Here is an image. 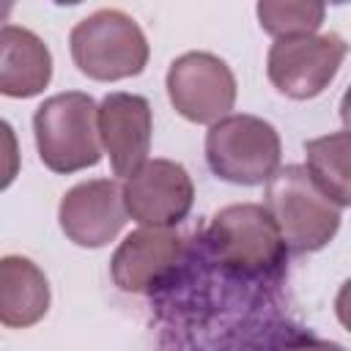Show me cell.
<instances>
[{
	"label": "cell",
	"mask_w": 351,
	"mask_h": 351,
	"mask_svg": "<svg viewBox=\"0 0 351 351\" xmlns=\"http://www.w3.org/2000/svg\"><path fill=\"white\" fill-rule=\"evenodd\" d=\"M266 189V211L291 252L324 250L340 228V206H335L307 176L304 167H280Z\"/></svg>",
	"instance_id": "obj_1"
},
{
	"label": "cell",
	"mask_w": 351,
	"mask_h": 351,
	"mask_svg": "<svg viewBox=\"0 0 351 351\" xmlns=\"http://www.w3.org/2000/svg\"><path fill=\"white\" fill-rule=\"evenodd\" d=\"M74 66L99 82L137 77L148 63L143 27L118 8H99L80 19L69 36Z\"/></svg>",
	"instance_id": "obj_2"
},
{
	"label": "cell",
	"mask_w": 351,
	"mask_h": 351,
	"mask_svg": "<svg viewBox=\"0 0 351 351\" xmlns=\"http://www.w3.org/2000/svg\"><path fill=\"white\" fill-rule=\"evenodd\" d=\"M33 134L41 162L52 173H77L101 159L96 101L82 90L44 99L33 115Z\"/></svg>",
	"instance_id": "obj_3"
},
{
	"label": "cell",
	"mask_w": 351,
	"mask_h": 351,
	"mask_svg": "<svg viewBox=\"0 0 351 351\" xmlns=\"http://www.w3.org/2000/svg\"><path fill=\"white\" fill-rule=\"evenodd\" d=\"M282 143L277 129L247 112L225 115L206 134V159L217 178L258 186L280 170Z\"/></svg>",
	"instance_id": "obj_4"
},
{
	"label": "cell",
	"mask_w": 351,
	"mask_h": 351,
	"mask_svg": "<svg viewBox=\"0 0 351 351\" xmlns=\"http://www.w3.org/2000/svg\"><path fill=\"white\" fill-rule=\"evenodd\" d=\"M208 250L217 263L241 277H266L285 263V244L258 203L219 208L208 225Z\"/></svg>",
	"instance_id": "obj_5"
},
{
	"label": "cell",
	"mask_w": 351,
	"mask_h": 351,
	"mask_svg": "<svg viewBox=\"0 0 351 351\" xmlns=\"http://www.w3.org/2000/svg\"><path fill=\"white\" fill-rule=\"evenodd\" d=\"M348 47L337 33L277 38L266 58L271 85L291 99H313L329 88Z\"/></svg>",
	"instance_id": "obj_6"
},
{
	"label": "cell",
	"mask_w": 351,
	"mask_h": 351,
	"mask_svg": "<svg viewBox=\"0 0 351 351\" xmlns=\"http://www.w3.org/2000/svg\"><path fill=\"white\" fill-rule=\"evenodd\" d=\"M167 96L192 123H217L236 104V77L211 52H184L167 69Z\"/></svg>",
	"instance_id": "obj_7"
},
{
	"label": "cell",
	"mask_w": 351,
	"mask_h": 351,
	"mask_svg": "<svg viewBox=\"0 0 351 351\" xmlns=\"http://www.w3.org/2000/svg\"><path fill=\"white\" fill-rule=\"evenodd\" d=\"M126 217L143 228L178 225L195 200V184L184 165L173 159H145L129 178H123Z\"/></svg>",
	"instance_id": "obj_8"
},
{
	"label": "cell",
	"mask_w": 351,
	"mask_h": 351,
	"mask_svg": "<svg viewBox=\"0 0 351 351\" xmlns=\"http://www.w3.org/2000/svg\"><path fill=\"white\" fill-rule=\"evenodd\" d=\"M96 132L104 154L110 156L112 176L129 178L151 151L154 115L145 96L107 93L96 107Z\"/></svg>",
	"instance_id": "obj_9"
},
{
	"label": "cell",
	"mask_w": 351,
	"mask_h": 351,
	"mask_svg": "<svg viewBox=\"0 0 351 351\" xmlns=\"http://www.w3.org/2000/svg\"><path fill=\"white\" fill-rule=\"evenodd\" d=\"M58 222L77 247H104L126 225L121 186L110 178H90L74 184L58 206Z\"/></svg>",
	"instance_id": "obj_10"
},
{
	"label": "cell",
	"mask_w": 351,
	"mask_h": 351,
	"mask_svg": "<svg viewBox=\"0 0 351 351\" xmlns=\"http://www.w3.org/2000/svg\"><path fill=\"white\" fill-rule=\"evenodd\" d=\"M184 241L170 228L132 230L110 261L112 282L126 293H154L181 263Z\"/></svg>",
	"instance_id": "obj_11"
},
{
	"label": "cell",
	"mask_w": 351,
	"mask_h": 351,
	"mask_svg": "<svg viewBox=\"0 0 351 351\" xmlns=\"http://www.w3.org/2000/svg\"><path fill=\"white\" fill-rule=\"evenodd\" d=\"M52 80L49 47L27 27H0V93L11 99L38 96Z\"/></svg>",
	"instance_id": "obj_12"
},
{
	"label": "cell",
	"mask_w": 351,
	"mask_h": 351,
	"mask_svg": "<svg viewBox=\"0 0 351 351\" xmlns=\"http://www.w3.org/2000/svg\"><path fill=\"white\" fill-rule=\"evenodd\" d=\"M49 310L47 274L22 255L0 258V324L8 329H27Z\"/></svg>",
	"instance_id": "obj_13"
},
{
	"label": "cell",
	"mask_w": 351,
	"mask_h": 351,
	"mask_svg": "<svg viewBox=\"0 0 351 351\" xmlns=\"http://www.w3.org/2000/svg\"><path fill=\"white\" fill-rule=\"evenodd\" d=\"M348 132H332L315 140L304 143V156H307V176L313 184L340 208L348 206L351 192H348Z\"/></svg>",
	"instance_id": "obj_14"
},
{
	"label": "cell",
	"mask_w": 351,
	"mask_h": 351,
	"mask_svg": "<svg viewBox=\"0 0 351 351\" xmlns=\"http://www.w3.org/2000/svg\"><path fill=\"white\" fill-rule=\"evenodd\" d=\"M261 27L274 38H293V36H315L326 16L324 3L310 0H263L258 3Z\"/></svg>",
	"instance_id": "obj_15"
},
{
	"label": "cell",
	"mask_w": 351,
	"mask_h": 351,
	"mask_svg": "<svg viewBox=\"0 0 351 351\" xmlns=\"http://www.w3.org/2000/svg\"><path fill=\"white\" fill-rule=\"evenodd\" d=\"M19 167H22V156H19L16 132L8 121L0 118V192L14 184V178L19 176Z\"/></svg>",
	"instance_id": "obj_16"
},
{
	"label": "cell",
	"mask_w": 351,
	"mask_h": 351,
	"mask_svg": "<svg viewBox=\"0 0 351 351\" xmlns=\"http://www.w3.org/2000/svg\"><path fill=\"white\" fill-rule=\"evenodd\" d=\"M288 351H346V348L337 343H329V340H302V343L291 346Z\"/></svg>",
	"instance_id": "obj_17"
},
{
	"label": "cell",
	"mask_w": 351,
	"mask_h": 351,
	"mask_svg": "<svg viewBox=\"0 0 351 351\" xmlns=\"http://www.w3.org/2000/svg\"><path fill=\"white\" fill-rule=\"evenodd\" d=\"M11 8H14L11 3H0V22H3V19H5L8 14H11Z\"/></svg>",
	"instance_id": "obj_18"
}]
</instances>
